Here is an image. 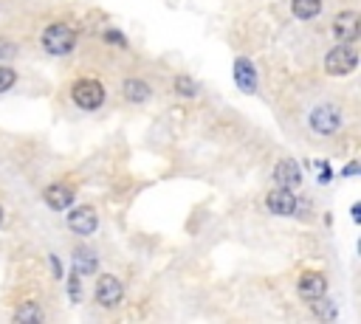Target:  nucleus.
I'll list each match as a JSON object with an SVG mask.
<instances>
[{
    "label": "nucleus",
    "mask_w": 361,
    "mask_h": 324,
    "mask_svg": "<svg viewBox=\"0 0 361 324\" xmlns=\"http://www.w3.org/2000/svg\"><path fill=\"white\" fill-rule=\"evenodd\" d=\"M73 45H76V31L65 23H54L42 31V48L51 56H65L73 51Z\"/></svg>",
    "instance_id": "1"
},
{
    "label": "nucleus",
    "mask_w": 361,
    "mask_h": 324,
    "mask_svg": "<svg viewBox=\"0 0 361 324\" xmlns=\"http://www.w3.org/2000/svg\"><path fill=\"white\" fill-rule=\"evenodd\" d=\"M355 65H358V54H355V48H353L350 42H338V45L330 48L327 56H324V70H327L330 76H347Z\"/></svg>",
    "instance_id": "2"
},
{
    "label": "nucleus",
    "mask_w": 361,
    "mask_h": 324,
    "mask_svg": "<svg viewBox=\"0 0 361 324\" xmlns=\"http://www.w3.org/2000/svg\"><path fill=\"white\" fill-rule=\"evenodd\" d=\"M307 124H310V130L319 132V135H333V132L341 130L344 121H341V110H338L336 104H319V107L310 110Z\"/></svg>",
    "instance_id": "3"
},
{
    "label": "nucleus",
    "mask_w": 361,
    "mask_h": 324,
    "mask_svg": "<svg viewBox=\"0 0 361 324\" xmlns=\"http://www.w3.org/2000/svg\"><path fill=\"white\" fill-rule=\"evenodd\" d=\"M71 99L82 110H99L104 104V87L96 79H79L71 90Z\"/></svg>",
    "instance_id": "4"
},
{
    "label": "nucleus",
    "mask_w": 361,
    "mask_h": 324,
    "mask_svg": "<svg viewBox=\"0 0 361 324\" xmlns=\"http://www.w3.org/2000/svg\"><path fill=\"white\" fill-rule=\"evenodd\" d=\"M121 296H124L121 282H118L113 273H102L99 282H96V301H99L102 307H116V304L121 301Z\"/></svg>",
    "instance_id": "5"
},
{
    "label": "nucleus",
    "mask_w": 361,
    "mask_h": 324,
    "mask_svg": "<svg viewBox=\"0 0 361 324\" xmlns=\"http://www.w3.org/2000/svg\"><path fill=\"white\" fill-rule=\"evenodd\" d=\"M96 225H99V214H96V208H90V206H79V208H73L71 214H68V228L71 231H76V234H93L96 231Z\"/></svg>",
    "instance_id": "6"
},
{
    "label": "nucleus",
    "mask_w": 361,
    "mask_h": 324,
    "mask_svg": "<svg viewBox=\"0 0 361 324\" xmlns=\"http://www.w3.org/2000/svg\"><path fill=\"white\" fill-rule=\"evenodd\" d=\"M361 31V23H358V14L355 11H341L336 20H333V37L338 42H353Z\"/></svg>",
    "instance_id": "7"
},
{
    "label": "nucleus",
    "mask_w": 361,
    "mask_h": 324,
    "mask_svg": "<svg viewBox=\"0 0 361 324\" xmlns=\"http://www.w3.org/2000/svg\"><path fill=\"white\" fill-rule=\"evenodd\" d=\"M265 206H268V211H274V214H279V217H288V214H293L296 211V197H293V192L290 189H274V192H268V197H265Z\"/></svg>",
    "instance_id": "8"
},
{
    "label": "nucleus",
    "mask_w": 361,
    "mask_h": 324,
    "mask_svg": "<svg viewBox=\"0 0 361 324\" xmlns=\"http://www.w3.org/2000/svg\"><path fill=\"white\" fill-rule=\"evenodd\" d=\"M296 290H299V296H302L305 301H313V299H319V296L327 293V279H324V273L307 270V273H302Z\"/></svg>",
    "instance_id": "9"
},
{
    "label": "nucleus",
    "mask_w": 361,
    "mask_h": 324,
    "mask_svg": "<svg viewBox=\"0 0 361 324\" xmlns=\"http://www.w3.org/2000/svg\"><path fill=\"white\" fill-rule=\"evenodd\" d=\"M274 180H276V186H282V189H296V186L302 183V169H299V163H296L293 158L279 161L276 169H274Z\"/></svg>",
    "instance_id": "10"
},
{
    "label": "nucleus",
    "mask_w": 361,
    "mask_h": 324,
    "mask_svg": "<svg viewBox=\"0 0 361 324\" xmlns=\"http://www.w3.org/2000/svg\"><path fill=\"white\" fill-rule=\"evenodd\" d=\"M234 82L243 93H254L257 90V70L248 59H237L234 62Z\"/></svg>",
    "instance_id": "11"
},
{
    "label": "nucleus",
    "mask_w": 361,
    "mask_h": 324,
    "mask_svg": "<svg viewBox=\"0 0 361 324\" xmlns=\"http://www.w3.org/2000/svg\"><path fill=\"white\" fill-rule=\"evenodd\" d=\"M45 203L54 208V211H65L71 203H73V189L65 186V183H54L45 189Z\"/></svg>",
    "instance_id": "12"
},
{
    "label": "nucleus",
    "mask_w": 361,
    "mask_h": 324,
    "mask_svg": "<svg viewBox=\"0 0 361 324\" xmlns=\"http://www.w3.org/2000/svg\"><path fill=\"white\" fill-rule=\"evenodd\" d=\"M96 270V256L87 248H76L73 251V273L76 276H90Z\"/></svg>",
    "instance_id": "13"
},
{
    "label": "nucleus",
    "mask_w": 361,
    "mask_h": 324,
    "mask_svg": "<svg viewBox=\"0 0 361 324\" xmlns=\"http://www.w3.org/2000/svg\"><path fill=\"white\" fill-rule=\"evenodd\" d=\"M124 99H130V101H147L149 99V85L144 79H127L124 82Z\"/></svg>",
    "instance_id": "14"
},
{
    "label": "nucleus",
    "mask_w": 361,
    "mask_h": 324,
    "mask_svg": "<svg viewBox=\"0 0 361 324\" xmlns=\"http://www.w3.org/2000/svg\"><path fill=\"white\" fill-rule=\"evenodd\" d=\"M290 11L299 20H310L322 11V0H290Z\"/></svg>",
    "instance_id": "15"
},
{
    "label": "nucleus",
    "mask_w": 361,
    "mask_h": 324,
    "mask_svg": "<svg viewBox=\"0 0 361 324\" xmlns=\"http://www.w3.org/2000/svg\"><path fill=\"white\" fill-rule=\"evenodd\" d=\"M14 321H42V310L37 307V301H23L14 310Z\"/></svg>",
    "instance_id": "16"
},
{
    "label": "nucleus",
    "mask_w": 361,
    "mask_h": 324,
    "mask_svg": "<svg viewBox=\"0 0 361 324\" xmlns=\"http://www.w3.org/2000/svg\"><path fill=\"white\" fill-rule=\"evenodd\" d=\"M310 304H313V313H316L319 318H333V316H336V307H333V301H330V299H324V296L313 299Z\"/></svg>",
    "instance_id": "17"
},
{
    "label": "nucleus",
    "mask_w": 361,
    "mask_h": 324,
    "mask_svg": "<svg viewBox=\"0 0 361 324\" xmlns=\"http://www.w3.org/2000/svg\"><path fill=\"white\" fill-rule=\"evenodd\" d=\"M175 90H178L180 96H189V99H192L197 87H195V82H192L189 76H178V79H175Z\"/></svg>",
    "instance_id": "18"
},
{
    "label": "nucleus",
    "mask_w": 361,
    "mask_h": 324,
    "mask_svg": "<svg viewBox=\"0 0 361 324\" xmlns=\"http://www.w3.org/2000/svg\"><path fill=\"white\" fill-rule=\"evenodd\" d=\"M14 79H17V73H14L11 68L0 65V93H3V90H8V87L14 85Z\"/></svg>",
    "instance_id": "19"
},
{
    "label": "nucleus",
    "mask_w": 361,
    "mask_h": 324,
    "mask_svg": "<svg viewBox=\"0 0 361 324\" xmlns=\"http://www.w3.org/2000/svg\"><path fill=\"white\" fill-rule=\"evenodd\" d=\"M14 54H17V45H14V42H8V39H3V37H0V65H3V62H6V59H11V56H14Z\"/></svg>",
    "instance_id": "20"
},
{
    "label": "nucleus",
    "mask_w": 361,
    "mask_h": 324,
    "mask_svg": "<svg viewBox=\"0 0 361 324\" xmlns=\"http://www.w3.org/2000/svg\"><path fill=\"white\" fill-rule=\"evenodd\" d=\"M104 37H107V42H116V45H121V48L127 45V39H124V37H121V34H118L116 28H110V31H107Z\"/></svg>",
    "instance_id": "21"
},
{
    "label": "nucleus",
    "mask_w": 361,
    "mask_h": 324,
    "mask_svg": "<svg viewBox=\"0 0 361 324\" xmlns=\"http://www.w3.org/2000/svg\"><path fill=\"white\" fill-rule=\"evenodd\" d=\"M51 268H54V276L59 279V276H62V270H59V259H56V256H51Z\"/></svg>",
    "instance_id": "22"
},
{
    "label": "nucleus",
    "mask_w": 361,
    "mask_h": 324,
    "mask_svg": "<svg viewBox=\"0 0 361 324\" xmlns=\"http://www.w3.org/2000/svg\"><path fill=\"white\" fill-rule=\"evenodd\" d=\"M355 172H358V163H350V166L344 169V175H355Z\"/></svg>",
    "instance_id": "23"
},
{
    "label": "nucleus",
    "mask_w": 361,
    "mask_h": 324,
    "mask_svg": "<svg viewBox=\"0 0 361 324\" xmlns=\"http://www.w3.org/2000/svg\"><path fill=\"white\" fill-rule=\"evenodd\" d=\"M0 223H3V208H0Z\"/></svg>",
    "instance_id": "24"
}]
</instances>
